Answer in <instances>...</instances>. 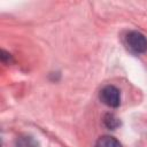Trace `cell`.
<instances>
[{
    "mask_svg": "<svg viewBox=\"0 0 147 147\" xmlns=\"http://www.w3.org/2000/svg\"><path fill=\"white\" fill-rule=\"evenodd\" d=\"M125 44L134 54H142L147 51V38L138 31L129 32L125 37Z\"/></svg>",
    "mask_w": 147,
    "mask_h": 147,
    "instance_id": "1",
    "label": "cell"
},
{
    "mask_svg": "<svg viewBox=\"0 0 147 147\" xmlns=\"http://www.w3.org/2000/svg\"><path fill=\"white\" fill-rule=\"evenodd\" d=\"M100 100L108 107L116 108L121 103V94L119 90L113 85L105 86L100 92Z\"/></svg>",
    "mask_w": 147,
    "mask_h": 147,
    "instance_id": "2",
    "label": "cell"
},
{
    "mask_svg": "<svg viewBox=\"0 0 147 147\" xmlns=\"http://www.w3.org/2000/svg\"><path fill=\"white\" fill-rule=\"evenodd\" d=\"M15 147H39V144L33 137L24 134L17 137L15 141Z\"/></svg>",
    "mask_w": 147,
    "mask_h": 147,
    "instance_id": "3",
    "label": "cell"
},
{
    "mask_svg": "<svg viewBox=\"0 0 147 147\" xmlns=\"http://www.w3.org/2000/svg\"><path fill=\"white\" fill-rule=\"evenodd\" d=\"M95 147H122V145L116 138L110 136H103L98 139Z\"/></svg>",
    "mask_w": 147,
    "mask_h": 147,
    "instance_id": "4",
    "label": "cell"
},
{
    "mask_svg": "<svg viewBox=\"0 0 147 147\" xmlns=\"http://www.w3.org/2000/svg\"><path fill=\"white\" fill-rule=\"evenodd\" d=\"M103 123L110 130H115L119 125V121L114 114H106V116L103 118Z\"/></svg>",
    "mask_w": 147,
    "mask_h": 147,
    "instance_id": "5",
    "label": "cell"
}]
</instances>
